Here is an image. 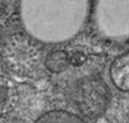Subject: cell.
Here are the masks:
<instances>
[{"instance_id":"obj_6","label":"cell","mask_w":129,"mask_h":123,"mask_svg":"<svg viewBox=\"0 0 129 123\" xmlns=\"http://www.w3.org/2000/svg\"><path fill=\"white\" fill-rule=\"evenodd\" d=\"M70 58L64 50H52L46 56L45 65L49 72L55 74L61 73L69 66Z\"/></svg>"},{"instance_id":"obj_4","label":"cell","mask_w":129,"mask_h":123,"mask_svg":"<svg viewBox=\"0 0 129 123\" xmlns=\"http://www.w3.org/2000/svg\"><path fill=\"white\" fill-rule=\"evenodd\" d=\"M110 78L117 89L129 91V52L117 56L110 66Z\"/></svg>"},{"instance_id":"obj_3","label":"cell","mask_w":129,"mask_h":123,"mask_svg":"<svg viewBox=\"0 0 129 123\" xmlns=\"http://www.w3.org/2000/svg\"><path fill=\"white\" fill-rule=\"evenodd\" d=\"M95 21L98 30L108 37L129 34V0H97Z\"/></svg>"},{"instance_id":"obj_1","label":"cell","mask_w":129,"mask_h":123,"mask_svg":"<svg viewBox=\"0 0 129 123\" xmlns=\"http://www.w3.org/2000/svg\"><path fill=\"white\" fill-rule=\"evenodd\" d=\"M88 6L89 0H21V19L37 39L59 43L81 29Z\"/></svg>"},{"instance_id":"obj_5","label":"cell","mask_w":129,"mask_h":123,"mask_svg":"<svg viewBox=\"0 0 129 123\" xmlns=\"http://www.w3.org/2000/svg\"><path fill=\"white\" fill-rule=\"evenodd\" d=\"M35 123H86V121L66 110H52L40 115Z\"/></svg>"},{"instance_id":"obj_2","label":"cell","mask_w":129,"mask_h":123,"mask_svg":"<svg viewBox=\"0 0 129 123\" xmlns=\"http://www.w3.org/2000/svg\"><path fill=\"white\" fill-rule=\"evenodd\" d=\"M111 93L109 86L99 76H86L75 84L71 92V101L75 109L81 115L89 119L105 113L110 102Z\"/></svg>"}]
</instances>
